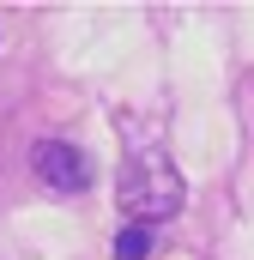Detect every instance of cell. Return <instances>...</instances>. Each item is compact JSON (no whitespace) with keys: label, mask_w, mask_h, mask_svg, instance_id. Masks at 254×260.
<instances>
[{"label":"cell","mask_w":254,"mask_h":260,"mask_svg":"<svg viewBox=\"0 0 254 260\" xmlns=\"http://www.w3.org/2000/svg\"><path fill=\"white\" fill-rule=\"evenodd\" d=\"M115 206L127 212V224H170L182 206H188V182H182V170L170 164V151H157V145H145V151H133L121 164V182H115Z\"/></svg>","instance_id":"1"},{"label":"cell","mask_w":254,"mask_h":260,"mask_svg":"<svg viewBox=\"0 0 254 260\" xmlns=\"http://www.w3.org/2000/svg\"><path fill=\"white\" fill-rule=\"evenodd\" d=\"M30 176H37L49 194H85V188L97 182L91 157H85L73 139H37V145H30Z\"/></svg>","instance_id":"2"},{"label":"cell","mask_w":254,"mask_h":260,"mask_svg":"<svg viewBox=\"0 0 254 260\" xmlns=\"http://www.w3.org/2000/svg\"><path fill=\"white\" fill-rule=\"evenodd\" d=\"M151 248H157V230L151 224H127L121 236H115V260H151Z\"/></svg>","instance_id":"3"}]
</instances>
